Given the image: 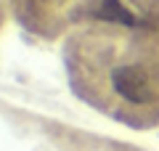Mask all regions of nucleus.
<instances>
[{"mask_svg":"<svg viewBox=\"0 0 159 151\" xmlns=\"http://www.w3.org/2000/svg\"><path fill=\"white\" fill-rule=\"evenodd\" d=\"M72 77L117 119L159 122V32L154 29L101 16L72 40Z\"/></svg>","mask_w":159,"mask_h":151,"instance_id":"obj_1","label":"nucleus"},{"mask_svg":"<svg viewBox=\"0 0 159 151\" xmlns=\"http://www.w3.org/2000/svg\"><path fill=\"white\" fill-rule=\"evenodd\" d=\"M16 3L32 27L56 32L58 27L69 24L77 13H82L93 0H16Z\"/></svg>","mask_w":159,"mask_h":151,"instance_id":"obj_2","label":"nucleus"},{"mask_svg":"<svg viewBox=\"0 0 159 151\" xmlns=\"http://www.w3.org/2000/svg\"><path fill=\"white\" fill-rule=\"evenodd\" d=\"M135 3H148V0H135Z\"/></svg>","mask_w":159,"mask_h":151,"instance_id":"obj_3","label":"nucleus"},{"mask_svg":"<svg viewBox=\"0 0 159 151\" xmlns=\"http://www.w3.org/2000/svg\"><path fill=\"white\" fill-rule=\"evenodd\" d=\"M0 11H3V0H0Z\"/></svg>","mask_w":159,"mask_h":151,"instance_id":"obj_4","label":"nucleus"}]
</instances>
